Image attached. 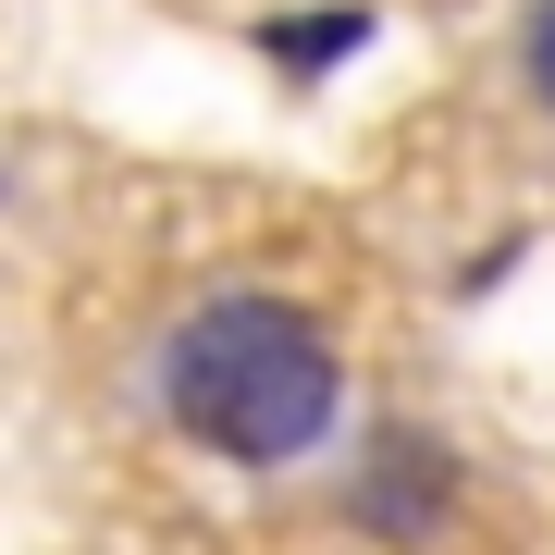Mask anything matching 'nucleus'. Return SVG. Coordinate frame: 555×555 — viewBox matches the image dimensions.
Masks as SVG:
<instances>
[{
    "instance_id": "obj_1",
    "label": "nucleus",
    "mask_w": 555,
    "mask_h": 555,
    "mask_svg": "<svg viewBox=\"0 0 555 555\" xmlns=\"http://www.w3.org/2000/svg\"><path fill=\"white\" fill-rule=\"evenodd\" d=\"M149 396H160V420L198 456H222V469H297V456H321L334 420H346V358L284 297H198L160 334Z\"/></svg>"
},
{
    "instance_id": "obj_2",
    "label": "nucleus",
    "mask_w": 555,
    "mask_h": 555,
    "mask_svg": "<svg viewBox=\"0 0 555 555\" xmlns=\"http://www.w3.org/2000/svg\"><path fill=\"white\" fill-rule=\"evenodd\" d=\"M346 518L371 543H433L444 518H456V444L433 433H371V456H358V481H346Z\"/></svg>"
},
{
    "instance_id": "obj_3",
    "label": "nucleus",
    "mask_w": 555,
    "mask_h": 555,
    "mask_svg": "<svg viewBox=\"0 0 555 555\" xmlns=\"http://www.w3.org/2000/svg\"><path fill=\"white\" fill-rule=\"evenodd\" d=\"M358 50H371V0H309V13H272V25H259L272 87H334Z\"/></svg>"
},
{
    "instance_id": "obj_4",
    "label": "nucleus",
    "mask_w": 555,
    "mask_h": 555,
    "mask_svg": "<svg viewBox=\"0 0 555 555\" xmlns=\"http://www.w3.org/2000/svg\"><path fill=\"white\" fill-rule=\"evenodd\" d=\"M518 87H531V112L555 124V0H531V25H518Z\"/></svg>"
}]
</instances>
